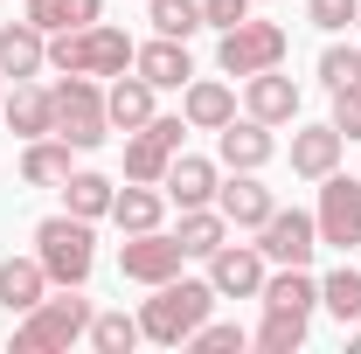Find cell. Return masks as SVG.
I'll return each instance as SVG.
<instances>
[{"label":"cell","instance_id":"cell-7","mask_svg":"<svg viewBox=\"0 0 361 354\" xmlns=\"http://www.w3.org/2000/svg\"><path fill=\"white\" fill-rule=\"evenodd\" d=\"M180 264H188V250L167 229H139L118 243V278H133V285H167V278H180Z\"/></svg>","mask_w":361,"mask_h":354},{"label":"cell","instance_id":"cell-35","mask_svg":"<svg viewBox=\"0 0 361 354\" xmlns=\"http://www.w3.org/2000/svg\"><path fill=\"white\" fill-rule=\"evenodd\" d=\"M341 139H361V84H348V90H334V118H326Z\"/></svg>","mask_w":361,"mask_h":354},{"label":"cell","instance_id":"cell-8","mask_svg":"<svg viewBox=\"0 0 361 354\" xmlns=\"http://www.w3.org/2000/svg\"><path fill=\"white\" fill-rule=\"evenodd\" d=\"M313 222H319V243L355 250V243H361V181L334 167V174L319 181V209H313Z\"/></svg>","mask_w":361,"mask_h":354},{"label":"cell","instance_id":"cell-26","mask_svg":"<svg viewBox=\"0 0 361 354\" xmlns=\"http://www.w3.org/2000/svg\"><path fill=\"white\" fill-rule=\"evenodd\" d=\"M180 250H188V257H216V250H223L229 243V216L223 209H180Z\"/></svg>","mask_w":361,"mask_h":354},{"label":"cell","instance_id":"cell-1","mask_svg":"<svg viewBox=\"0 0 361 354\" xmlns=\"http://www.w3.org/2000/svg\"><path fill=\"white\" fill-rule=\"evenodd\" d=\"M133 35L111 28V21H90V28H63L49 35V70L63 77H126L133 70Z\"/></svg>","mask_w":361,"mask_h":354},{"label":"cell","instance_id":"cell-37","mask_svg":"<svg viewBox=\"0 0 361 354\" xmlns=\"http://www.w3.org/2000/svg\"><path fill=\"white\" fill-rule=\"evenodd\" d=\"M250 21V0H202V28H236Z\"/></svg>","mask_w":361,"mask_h":354},{"label":"cell","instance_id":"cell-33","mask_svg":"<svg viewBox=\"0 0 361 354\" xmlns=\"http://www.w3.org/2000/svg\"><path fill=\"white\" fill-rule=\"evenodd\" d=\"M319 84H326V90L361 84V49H355V42H334L326 56H319Z\"/></svg>","mask_w":361,"mask_h":354},{"label":"cell","instance_id":"cell-38","mask_svg":"<svg viewBox=\"0 0 361 354\" xmlns=\"http://www.w3.org/2000/svg\"><path fill=\"white\" fill-rule=\"evenodd\" d=\"M0 97H7V70H0Z\"/></svg>","mask_w":361,"mask_h":354},{"label":"cell","instance_id":"cell-25","mask_svg":"<svg viewBox=\"0 0 361 354\" xmlns=\"http://www.w3.org/2000/svg\"><path fill=\"white\" fill-rule=\"evenodd\" d=\"M167 160H174V146L153 133V118H146V126L126 139V181H153V188H160V181H167Z\"/></svg>","mask_w":361,"mask_h":354},{"label":"cell","instance_id":"cell-13","mask_svg":"<svg viewBox=\"0 0 361 354\" xmlns=\"http://www.w3.org/2000/svg\"><path fill=\"white\" fill-rule=\"evenodd\" d=\"M243 111L264 118V126H292L299 118V84L285 70H257V77H243Z\"/></svg>","mask_w":361,"mask_h":354},{"label":"cell","instance_id":"cell-19","mask_svg":"<svg viewBox=\"0 0 361 354\" xmlns=\"http://www.w3.org/2000/svg\"><path fill=\"white\" fill-rule=\"evenodd\" d=\"M42 299H49L42 257H0V306L7 312H35Z\"/></svg>","mask_w":361,"mask_h":354},{"label":"cell","instance_id":"cell-17","mask_svg":"<svg viewBox=\"0 0 361 354\" xmlns=\"http://www.w3.org/2000/svg\"><path fill=\"white\" fill-rule=\"evenodd\" d=\"M341 146H348V139L334 133V126H299V133H292V174L299 181H326L341 167Z\"/></svg>","mask_w":361,"mask_h":354},{"label":"cell","instance_id":"cell-36","mask_svg":"<svg viewBox=\"0 0 361 354\" xmlns=\"http://www.w3.org/2000/svg\"><path fill=\"white\" fill-rule=\"evenodd\" d=\"M306 21L326 28V35H341V28L355 21V0H306Z\"/></svg>","mask_w":361,"mask_h":354},{"label":"cell","instance_id":"cell-10","mask_svg":"<svg viewBox=\"0 0 361 354\" xmlns=\"http://www.w3.org/2000/svg\"><path fill=\"white\" fill-rule=\"evenodd\" d=\"M209 285H216V299H257L264 292V250L257 243H223L209 257Z\"/></svg>","mask_w":361,"mask_h":354},{"label":"cell","instance_id":"cell-29","mask_svg":"<svg viewBox=\"0 0 361 354\" xmlns=\"http://www.w3.org/2000/svg\"><path fill=\"white\" fill-rule=\"evenodd\" d=\"M97 354H133L146 334H139V319L133 312H90V334H84Z\"/></svg>","mask_w":361,"mask_h":354},{"label":"cell","instance_id":"cell-30","mask_svg":"<svg viewBox=\"0 0 361 354\" xmlns=\"http://www.w3.org/2000/svg\"><path fill=\"white\" fill-rule=\"evenodd\" d=\"M250 341H257L264 354H299L306 348V312H271L264 306V326H257Z\"/></svg>","mask_w":361,"mask_h":354},{"label":"cell","instance_id":"cell-16","mask_svg":"<svg viewBox=\"0 0 361 354\" xmlns=\"http://www.w3.org/2000/svg\"><path fill=\"white\" fill-rule=\"evenodd\" d=\"M160 188H167V202H180V209H209L223 181H216V160L174 153V160H167V181H160Z\"/></svg>","mask_w":361,"mask_h":354},{"label":"cell","instance_id":"cell-4","mask_svg":"<svg viewBox=\"0 0 361 354\" xmlns=\"http://www.w3.org/2000/svg\"><path fill=\"white\" fill-rule=\"evenodd\" d=\"M49 104H56V139H70L77 153H90V146L111 139V118H104V90H97V77H63V84H49Z\"/></svg>","mask_w":361,"mask_h":354},{"label":"cell","instance_id":"cell-6","mask_svg":"<svg viewBox=\"0 0 361 354\" xmlns=\"http://www.w3.org/2000/svg\"><path fill=\"white\" fill-rule=\"evenodd\" d=\"M285 49H292V35L278 21H236V28H223V42H216V63H223V77H257V70H278L285 63Z\"/></svg>","mask_w":361,"mask_h":354},{"label":"cell","instance_id":"cell-34","mask_svg":"<svg viewBox=\"0 0 361 354\" xmlns=\"http://www.w3.org/2000/svg\"><path fill=\"white\" fill-rule=\"evenodd\" d=\"M180 348H202V354H229V348H236V354H243V348H250V334H243L236 319H223V326H209V319H202Z\"/></svg>","mask_w":361,"mask_h":354},{"label":"cell","instance_id":"cell-23","mask_svg":"<svg viewBox=\"0 0 361 354\" xmlns=\"http://www.w3.org/2000/svg\"><path fill=\"white\" fill-rule=\"evenodd\" d=\"M104 118L118 126V133H139L146 118H153V84L146 77H111V90H104Z\"/></svg>","mask_w":361,"mask_h":354},{"label":"cell","instance_id":"cell-31","mask_svg":"<svg viewBox=\"0 0 361 354\" xmlns=\"http://www.w3.org/2000/svg\"><path fill=\"white\" fill-rule=\"evenodd\" d=\"M319 306L334 312V319H361V271L355 264L326 271V278H319Z\"/></svg>","mask_w":361,"mask_h":354},{"label":"cell","instance_id":"cell-28","mask_svg":"<svg viewBox=\"0 0 361 354\" xmlns=\"http://www.w3.org/2000/svg\"><path fill=\"white\" fill-rule=\"evenodd\" d=\"M111 195H118V188H111L104 174H70V181H63V209H70V216H84V222L111 216Z\"/></svg>","mask_w":361,"mask_h":354},{"label":"cell","instance_id":"cell-27","mask_svg":"<svg viewBox=\"0 0 361 354\" xmlns=\"http://www.w3.org/2000/svg\"><path fill=\"white\" fill-rule=\"evenodd\" d=\"M104 0H28V21L42 35H63V28H90Z\"/></svg>","mask_w":361,"mask_h":354},{"label":"cell","instance_id":"cell-20","mask_svg":"<svg viewBox=\"0 0 361 354\" xmlns=\"http://www.w3.org/2000/svg\"><path fill=\"white\" fill-rule=\"evenodd\" d=\"M160 216H167V188H153V181H133V188H118V195H111V222H118L126 236L160 229Z\"/></svg>","mask_w":361,"mask_h":354},{"label":"cell","instance_id":"cell-15","mask_svg":"<svg viewBox=\"0 0 361 354\" xmlns=\"http://www.w3.org/2000/svg\"><path fill=\"white\" fill-rule=\"evenodd\" d=\"M49 63V35L21 14V21H7L0 28V70H7V84H21V77H35Z\"/></svg>","mask_w":361,"mask_h":354},{"label":"cell","instance_id":"cell-32","mask_svg":"<svg viewBox=\"0 0 361 354\" xmlns=\"http://www.w3.org/2000/svg\"><path fill=\"white\" fill-rule=\"evenodd\" d=\"M146 7H153V35L188 42V35L202 28V0H146Z\"/></svg>","mask_w":361,"mask_h":354},{"label":"cell","instance_id":"cell-39","mask_svg":"<svg viewBox=\"0 0 361 354\" xmlns=\"http://www.w3.org/2000/svg\"><path fill=\"white\" fill-rule=\"evenodd\" d=\"M355 28H361V0H355Z\"/></svg>","mask_w":361,"mask_h":354},{"label":"cell","instance_id":"cell-18","mask_svg":"<svg viewBox=\"0 0 361 354\" xmlns=\"http://www.w3.org/2000/svg\"><path fill=\"white\" fill-rule=\"evenodd\" d=\"M0 111H7V133H21V139L56 133V104H49V90H42V84H28V77L0 97Z\"/></svg>","mask_w":361,"mask_h":354},{"label":"cell","instance_id":"cell-21","mask_svg":"<svg viewBox=\"0 0 361 354\" xmlns=\"http://www.w3.org/2000/svg\"><path fill=\"white\" fill-rule=\"evenodd\" d=\"M70 153H77V146H70V139H56V133L28 139V153H21V181H28V188H63V181L77 174V167H70Z\"/></svg>","mask_w":361,"mask_h":354},{"label":"cell","instance_id":"cell-24","mask_svg":"<svg viewBox=\"0 0 361 354\" xmlns=\"http://www.w3.org/2000/svg\"><path fill=\"white\" fill-rule=\"evenodd\" d=\"M271 312H306L313 319V306H319V285L306 278V264H278V278H264V292H257Z\"/></svg>","mask_w":361,"mask_h":354},{"label":"cell","instance_id":"cell-9","mask_svg":"<svg viewBox=\"0 0 361 354\" xmlns=\"http://www.w3.org/2000/svg\"><path fill=\"white\" fill-rule=\"evenodd\" d=\"M257 250H264V264H313L319 250V222L306 209H271L257 222Z\"/></svg>","mask_w":361,"mask_h":354},{"label":"cell","instance_id":"cell-12","mask_svg":"<svg viewBox=\"0 0 361 354\" xmlns=\"http://www.w3.org/2000/svg\"><path fill=\"white\" fill-rule=\"evenodd\" d=\"M180 118H188V133H223L236 118V90L216 84V77H188L180 84Z\"/></svg>","mask_w":361,"mask_h":354},{"label":"cell","instance_id":"cell-11","mask_svg":"<svg viewBox=\"0 0 361 354\" xmlns=\"http://www.w3.org/2000/svg\"><path fill=\"white\" fill-rule=\"evenodd\" d=\"M271 153H278V139H271L264 118H229L223 133H216V160H223L229 174H257Z\"/></svg>","mask_w":361,"mask_h":354},{"label":"cell","instance_id":"cell-3","mask_svg":"<svg viewBox=\"0 0 361 354\" xmlns=\"http://www.w3.org/2000/svg\"><path fill=\"white\" fill-rule=\"evenodd\" d=\"M35 257H42V271H49V285H84L90 278V264H97V236H90V222L84 216H49V222H35Z\"/></svg>","mask_w":361,"mask_h":354},{"label":"cell","instance_id":"cell-14","mask_svg":"<svg viewBox=\"0 0 361 354\" xmlns=\"http://www.w3.org/2000/svg\"><path fill=\"white\" fill-rule=\"evenodd\" d=\"M133 70H139L153 90H180L188 77H195L188 42H174V35H153V42H139V49H133Z\"/></svg>","mask_w":361,"mask_h":354},{"label":"cell","instance_id":"cell-22","mask_svg":"<svg viewBox=\"0 0 361 354\" xmlns=\"http://www.w3.org/2000/svg\"><path fill=\"white\" fill-rule=\"evenodd\" d=\"M216 209H223L236 229H257L278 202H271V188H264L257 174H236V181H223V188H216Z\"/></svg>","mask_w":361,"mask_h":354},{"label":"cell","instance_id":"cell-5","mask_svg":"<svg viewBox=\"0 0 361 354\" xmlns=\"http://www.w3.org/2000/svg\"><path fill=\"white\" fill-rule=\"evenodd\" d=\"M84 334H90V299H77V285H70V299H42L35 312H21L14 354H56L70 341H84Z\"/></svg>","mask_w":361,"mask_h":354},{"label":"cell","instance_id":"cell-2","mask_svg":"<svg viewBox=\"0 0 361 354\" xmlns=\"http://www.w3.org/2000/svg\"><path fill=\"white\" fill-rule=\"evenodd\" d=\"M216 306V285L209 278H167V285H153V299L139 306V334L153 341V348H180L202 319Z\"/></svg>","mask_w":361,"mask_h":354}]
</instances>
